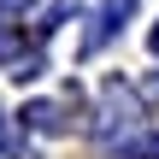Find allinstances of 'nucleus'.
Wrapping results in <instances>:
<instances>
[{
  "mask_svg": "<svg viewBox=\"0 0 159 159\" xmlns=\"http://www.w3.org/2000/svg\"><path fill=\"white\" fill-rule=\"evenodd\" d=\"M130 12H136V0H106V6H100V24L89 30V53H94V47H106V41L124 30V18H130Z\"/></svg>",
  "mask_w": 159,
  "mask_h": 159,
  "instance_id": "f257e3e1",
  "label": "nucleus"
},
{
  "mask_svg": "<svg viewBox=\"0 0 159 159\" xmlns=\"http://www.w3.org/2000/svg\"><path fill=\"white\" fill-rule=\"evenodd\" d=\"M24 118H30V130H41V136H59V130H65V106H53V100H35Z\"/></svg>",
  "mask_w": 159,
  "mask_h": 159,
  "instance_id": "f03ea898",
  "label": "nucleus"
},
{
  "mask_svg": "<svg viewBox=\"0 0 159 159\" xmlns=\"http://www.w3.org/2000/svg\"><path fill=\"white\" fill-rule=\"evenodd\" d=\"M6 59H18V30H12V24H0V65H6Z\"/></svg>",
  "mask_w": 159,
  "mask_h": 159,
  "instance_id": "7ed1b4c3",
  "label": "nucleus"
},
{
  "mask_svg": "<svg viewBox=\"0 0 159 159\" xmlns=\"http://www.w3.org/2000/svg\"><path fill=\"white\" fill-rule=\"evenodd\" d=\"M0 6H6V12H24V6H35V0H0Z\"/></svg>",
  "mask_w": 159,
  "mask_h": 159,
  "instance_id": "20e7f679",
  "label": "nucleus"
},
{
  "mask_svg": "<svg viewBox=\"0 0 159 159\" xmlns=\"http://www.w3.org/2000/svg\"><path fill=\"white\" fill-rule=\"evenodd\" d=\"M148 47H153V53H159V24H153V35H148Z\"/></svg>",
  "mask_w": 159,
  "mask_h": 159,
  "instance_id": "39448f33",
  "label": "nucleus"
},
{
  "mask_svg": "<svg viewBox=\"0 0 159 159\" xmlns=\"http://www.w3.org/2000/svg\"><path fill=\"white\" fill-rule=\"evenodd\" d=\"M0 148H6V118H0Z\"/></svg>",
  "mask_w": 159,
  "mask_h": 159,
  "instance_id": "423d86ee",
  "label": "nucleus"
}]
</instances>
